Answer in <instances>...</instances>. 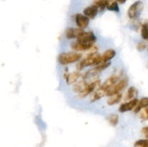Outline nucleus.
Returning a JSON list of instances; mask_svg holds the SVG:
<instances>
[{"mask_svg":"<svg viewBox=\"0 0 148 147\" xmlns=\"http://www.w3.org/2000/svg\"><path fill=\"white\" fill-rule=\"evenodd\" d=\"M96 40V35L92 31L85 32L82 30L77 37V41L87 45H94Z\"/></svg>","mask_w":148,"mask_h":147,"instance_id":"nucleus-4","label":"nucleus"},{"mask_svg":"<svg viewBox=\"0 0 148 147\" xmlns=\"http://www.w3.org/2000/svg\"><path fill=\"white\" fill-rule=\"evenodd\" d=\"M94 45H87L80 43L77 41L72 42L70 44L71 48L73 50L77 52L79 51H86V50H90L92 48Z\"/></svg>","mask_w":148,"mask_h":147,"instance_id":"nucleus-11","label":"nucleus"},{"mask_svg":"<svg viewBox=\"0 0 148 147\" xmlns=\"http://www.w3.org/2000/svg\"><path fill=\"white\" fill-rule=\"evenodd\" d=\"M134 147H148L147 139H140L136 141L134 144Z\"/></svg>","mask_w":148,"mask_h":147,"instance_id":"nucleus-24","label":"nucleus"},{"mask_svg":"<svg viewBox=\"0 0 148 147\" xmlns=\"http://www.w3.org/2000/svg\"><path fill=\"white\" fill-rule=\"evenodd\" d=\"M82 76V74L80 71H77L72 72V73H65L64 74V78L66 81V84L68 85L74 84L76 82H78V79Z\"/></svg>","mask_w":148,"mask_h":147,"instance_id":"nucleus-10","label":"nucleus"},{"mask_svg":"<svg viewBox=\"0 0 148 147\" xmlns=\"http://www.w3.org/2000/svg\"><path fill=\"white\" fill-rule=\"evenodd\" d=\"M98 12H99V9H98V7H97V6H95V4L86 7V8L83 10L84 14L90 19L95 18V17L98 15Z\"/></svg>","mask_w":148,"mask_h":147,"instance_id":"nucleus-12","label":"nucleus"},{"mask_svg":"<svg viewBox=\"0 0 148 147\" xmlns=\"http://www.w3.org/2000/svg\"><path fill=\"white\" fill-rule=\"evenodd\" d=\"M137 95H138V90L134 86H131L127 90V95H126V99L131 100V99L136 98Z\"/></svg>","mask_w":148,"mask_h":147,"instance_id":"nucleus-20","label":"nucleus"},{"mask_svg":"<svg viewBox=\"0 0 148 147\" xmlns=\"http://www.w3.org/2000/svg\"><path fill=\"white\" fill-rule=\"evenodd\" d=\"M129 83V79L127 76H124L122 79H120L117 83H116L112 87L110 88L106 93V96L111 97L116 94L121 93V91L124 90L127 86Z\"/></svg>","mask_w":148,"mask_h":147,"instance_id":"nucleus-3","label":"nucleus"},{"mask_svg":"<svg viewBox=\"0 0 148 147\" xmlns=\"http://www.w3.org/2000/svg\"><path fill=\"white\" fill-rule=\"evenodd\" d=\"M106 92H104L102 89L98 88V89L95 90V92H94L93 93H92V95H91L90 99V102H96V101L100 100L101 98H103L104 96H106Z\"/></svg>","mask_w":148,"mask_h":147,"instance_id":"nucleus-16","label":"nucleus"},{"mask_svg":"<svg viewBox=\"0 0 148 147\" xmlns=\"http://www.w3.org/2000/svg\"><path fill=\"white\" fill-rule=\"evenodd\" d=\"M81 58H82V54L77 52H62L58 56V62L59 64L65 66V65L77 63L80 60Z\"/></svg>","mask_w":148,"mask_h":147,"instance_id":"nucleus-1","label":"nucleus"},{"mask_svg":"<svg viewBox=\"0 0 148 147\" xmlns=\"http://www.w3.org/2000/svg\"><path fill=\"white\" fill-rule=\"evenodd\" d=\"M146 48H147V45H146L145 43H143V42L138 43L137 46V48L139 51H143Z\"/></svg>","mask_w":148,"mask_h":147,"instance_id":"nucleus-26","label":"nucleus"},{"mask_svg":"<svg viewBox=\"0 0 148 147\" xmlns=\"http://www.w3.org/2000/svg\"><path fill=\"white\" fill-rule=\"evenodd\" d=\"M147 50H148V49H147Z\"/></svg>","mask_w":148,"mask_h":147,"instance_id":"nucleus-28","label":"nucleus"},{"mask_svg":"<svg viewBox=\"0 0 148 147\" xmlns=\"http://www.w3.org/2000/svg\"><path fill=\"white\" fill-rule=\"evenodd\" d=\"M106 9L109 11L115 12H120L119 6L118 2L116 0H108Z\"/></svg>","mask_w":148,"mask_h":147,"instance_id":"nucleus-19","label":"nucleus"},{"mask_svg":"<svg viewBox=\"0 0 148 147\" xmlns=\"http://www.w3.org/2000/svg\"><path fill=\"white\" fill-rule=\"evenodd\" d=\"M141 35L144 40H148V21H145L142 24Z\"/></svg>","mask_w":148,"mask_h":147,"instance_id":"nucleus-21","label":"nucleus"},{"mask_svg":"<svg viewBox=\"0 0 148 147\" xmlns=\"http://www.w3.org/2000/svg\"><path fill=\"white\" fill-rule=\"evenodd\" d=\"M101 79H98V78L94 79L92 82H88V85L86 86V87L85 88L83 91L80 93L78 94L77 97L79 99H84V98L87 97L88 95H90V94L93 93L94 91L95 90L97 87H99L101 86Z\"/></svg>","mask_w":148,"mask_h":147,"instance_id":"nucleus-5","label":"nucleus"},{"mask_svg":"<svg viewBox=\"0 0 148 147\" xmlns=\"http://www.w3.org/2000/svg\"><path fill=\"white\" fill-rule=\"evenodd\" d=\"M121 99H122V94H116V95L109 97L108 99L107 100V104H108L109 106H113V105H116L119 102H121Z\"/></svg>","mask_w":148,"mask_h":147,"instance_id":"nucleus-17","label":"nucleus"},{"mask_svg":"<svg viewBox=\"0 0 148 147\" xmlns=\"http://www.w3.org/2000/svg\"><path fill=\"white\" fill-rule=\"evenodd\" d=\"M147 107H148V97H143L140 100H139L138 105L134 109V113H138L142 109Z\"/></svg>","mask_w":148,"mask_h":147,"instance_id":"nucleus-18","label":"nucleus"},{"mask_svg":"<svg viewBox=\"0 0 148 147\" xmlns=\"http://www.w3.org/2000/svg\"><path fill=\"white\" fill-rule=\"evenodd\" d=\"M75 20L77 26L81 30L85 29L89 25L90 18H88L85 14H77L75 17Z\"/></svg>","mask_w":148,"mask_h":147,"instance_id":"nucleus-8","label":"nucleus"},{"mask_svg":"<svg viewBox=\"0 0 148 147\" xmlns=\"http://www.w3.org/2000/svg\"><path fill=\"white\" fill-rule=\"evenodd\" d=\"M116 55V52L114 49H108V50H106L103 54L101 55V63L110 61L111 59L115 57Z\"/></svg>","mask_w":148,"mask_h":147,"instance_id":"nucleus-13","label":"nucleus"},{"mask_svg":"<svg viewBox=\"0 0 148 147\" xmlns=\"http://www.w3.org/2000/svg\"><path fill=\"white\" fill-rule=\"evenodd\" d=\"M82 30L81 29H75L73 27H68L65 32V36H66V39L68 40H72V39L77 38L78 35L79 34Z\"/></svg>","mask_w":148,"mask_h":147,"instance_id":"nucleus-14","label":"nucleus"},{"mask_svg":"<svg viewBox=\"0 0 148 147\" xmlns=\"http://www.w3.org/2000/svg\"><path fill=\"white\" fill-rule=\"evenodd\" d=\"M119 80V76H118V75L116 74L111 75V76H109V77L103 82V84H101V86L98 88L102 89V90H103L104 92H106L107 93L108 89L111 87H112V86H114L116 83H117Z\"/></svg>","mask_w":148,"mask_h":147,"instance_id":"nucleus-7","label":"nucleus"},{"mask_svg":"<svg viewBox=\"0 0 148 147\" xmlns=\"http://www.w3.org/2000/svg\"><path fill=\"white\" fill-rule=\"evenodd\" d=\"M138 103L139 99H137V98H134V99L130 100L129 102L121 104L120 105L119 110L120 112H128V111H131L136 108V106L138 105Z\"/></svg>","mask_w":148,"mask_h":147,"instance_id":"nucleus-9","label":"nucleus"},{"mask_svg":"<svg viewBox=\"0 0 148 147\" xmlns=\"http://www.w3.org/2000/svg\"><path fill=\"white\" fill-rule=\"evenodd\" d=\"M140 117L142 120H148V107L141 110L140 112Z\"/></svg>","mask_w":148,"mask_h":147,"instance_id":"nucleus-25","label":"nucleus"},{"mask_svg":"<svg viewBox=\"0 0 148 147\" xmlns=\"http://www.w3.org/2000/svg\"><path fill=\"white\" fill-rule=\"evenodd\" d=\"M108 0H96L95 1V6L98 7V9L103 11V10H105L107 7V4H108Z\"/></svg>","mask_w":148,"mask_h":147,"instance_id":"nucleus-23","label":"nucleus"},{"mask_svg":"<svg viewBox=\"0 0 148 147\" xmlns=\"http://www.w3.org/2000/svg\"><path fill=\"white\" fill-rule=\"evenodd\" d=\"M101 55L98 53H90L88 54L83 60L79 62L77 64L78 70H82L85 67H88L90 66H94V65H99L101 63Z\"/></svg>","mask_w":148,"mask_h":147,"instance_id":"nucleus-2","label":"nucleus"},{"mask_svg":"<svg viewBox=\"0 0 148 147\" xmlns=\"http://www.w3.org/2000/svg\"><path fill=\"white\" fill-rule=\"evenodd\" d=\"M143 10H144V4H143V1H137L130 6L127 14H128L129 17L130 19L134 20V19H137V17H140Z\"/></svg>","mask_w":148,"mask_h":147,"instance_id":"nucleus-6","label":"nucleus"},{"mask_svg":"<svg viewBox=\"0 0 148 147\" xmlns=\"http://www.w3.org/2000/svg\"><path fill=\"white\" fill-rule=\"evenodd\" d=\"M108 121L112 126H116L119 121V116L116 113L111 114L108 117Z\"/></svg>","mask_w":148,"mask_h":147,"instance_id":"nucleus-22","label":"nucleus"},{"mask_svg":"<svg viewBox=\"0 0 148 147\" xmlns=\"http://www.w3.org/2000/svg\"><path fill=\"white\" fill-rule=\"evenodd\" d=\"M88 84V82H87L86 80L82 79V80L79 81V82L74 84L73 87H72V90H73V92H75V93H80V92H82V91L85 89V88L86 87Z\"/></svg>","mask_w":148,"mask_h":147,"instance_id":"nucleus-15","label":"nucleus"},{"mask_svg":"<svg viewBox=\"0 0 148 147\" xmlns=\"http://www.w3.org/2000/svg\"><path fill=\"white\" fill-rule=\"evenodd\" d=\"M116 1H117L118 3H119V4H124V3L127 1V0H116Z\"/></svg>","mask_w":148,"mask_h":147,"instance_id":"nucleus-27","label":"nucleus"}]
</instances>
